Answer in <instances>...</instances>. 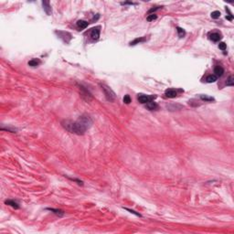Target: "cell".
Masks as SVG:
<instances>
[{
  "label": "cell",
  "mask_w": 234,
  "mask_h": 234,
  "mask_svg": "<svg viewBox=\"0 0 234 234\" xmlns=\"http://www.w3.org/2000/svg\"><path fill=\"white\" fill-rule=\"evenodd\" d=\"M62 126L70 133L76 134H83L92 124V120L89 115L83 114L77 121L72 122L70 120H64L61 122Z\"/></svg>",
  "instance_id": "cell-1"
},
{
  "label": "cell",
  "mask_w": 234,
  "mask_h": 234,
  "mask_svg": "<svg viewBox=\"0 0 234 234\" xmlns=\"http://www.w3.org/2000/svg\"><path fill=\"white\" fill-rule=\"evenodd\" d=\"M101 90L103 91V93H104L105 97H106V99H107L109 101H113L115 100V97H116L115 93H114V91H112L111 88L108 87V86L105 85V84H101Z\"/></svg>",
  "instance_id": "cell-2"
},
{
  "label": "cell",
  "mask_w": 234,
  "mask_h": 234,
  "mask_svg": "<svg viewBox=\"0 0 234 234\" xmlns=\"http://www.w3.org/2000/svg\"><path fill=\"white\" fill-rule=\"evenodd\" d=\"M156 95H144V94H140L138 95V101L140 103H145L146 104L147 102H149L151 101H154V99H156Z\"/></svg>",
  "instance_id": "cell-3"
},
{
  "label": "cell",
  "mask_w": 234,
  "mask_h": 234,
  "mask_svg": "<svg viewBox=\"0 0 234 234\" xmlns=\"http://www.w3.org/2000/svg\"><path fill=\"white\" fill-rule=\"evenodd\" d=\"M91 37L92 40H94V41L99 39V38H100V27L92 28V30L91 32Z\"/></svg>",
  "instance_id": "cell-4"
},
{
  "label": "cell",
  "mask_w": 234,
  "mask_h": 234,
  "mask_svg": "<svg viewBox=\"0 0 234 234\" xmlns=\"http://www.w3.org/2000/svg\"><path fill=\"white\" fill-rule=\"evenodd\" d=\"M165 95L167 98H176L178 96V91L175 89H167L165 91Z\"/></svg>",
  "instance_id": "cell-5"
},
{
  "label": "cell",
  "mask_w": 234,
  "mask_h": 234,
  "mask_svg": "<svg viewBox=\"0 0 234 234\" xmlns=\"http://www.w3.org/2000/svg\"><path fill=\"white\" fill-rule=\"evenodd\" d=\"M42 5H43V9L45 10L46 13L48 15H51L52 9H51V7L49 5V1H42Z\"/></svg>",
  "instance_id": "cell-6"
},
{
  "label": "cell",
  "mask_w": 234,
  "mask_h": 234,
  "mask_svg": "<svg viewBox=\"0 0 234 234\" xmlns=\"http://www.w3.org/2000/svg\"><path fill=\"white\" fill-rule=\"evenodd\" d=\"M145 107H146L149 111H156V110L158 109V105H157L156 102H155L154 101H151L145 104Z\"/></svg>",
  "instance_id": "cell-7"
},
{
  "label": "cell",
  "mask_w": 234,
  "mask_h": 234,
  "mask_svg": "<svg viewBox=\"0 0 234 234\" xmlns=\"http://www.w3.org/2000/svg\"><path fill=\"white\" fill-rule=\"evenodd\" d=\"M214 73H215V76H216L217 78L221 77L224 73V69L220 66H216L215 69H214Z\"/></svg>",
  "instance_id": "cell-8"
},
{
  "label": "cell",
  "mask_w": 234,
  "mask_h": 234,
  "mask_svg": "<svg viewBox=\"0 0 234 234\" xmlns=\"http://www.w3.org/2000/svg\"><path fill=\"white\" fill-rule=\"evenodd\" d=\"M210 40H212V41L214 42H218L221 39V35H220V33H212V34L210 35Z\"/></svg>",
  "instance_id": "cell-9"
},
{
  "label": "cell",
  "mask_w": 234,
  "mask_h": 234,
  "mask_svg": "<svg viewBox=\"0 0 234 234\" xmlns=\"http://www.w3.org/2000/svg\"><path fill=\"white\" fill-rule=\"evenodd\" d=\"M40 63H41V61H40L39 59H32L31 60L28 61V66H30V67H37V66H39Z\"/></svg>",
  "instance_id": "cell-10"
},
{
  "label": "cell",
  "mask_w": 234,
  "mask_h": 234,
  "mask_svg": "<svg viewBox=\"0 0 234 234\" xmlns=\"http://www.w3.org/2000/svg\"><path fill=\"white\" fill-rule=\"evenodd\" d=\"M77 27L80 29L86 28L88 27V22L85 20H78L77 21Z\"/></svg>",
  "instance_id": "cell-11"
},
{
  "label": "cell",
  "mask_w": 234,
  "mask_h": 234,
  "mask_svg": "<svg viewBox=\"0 0 234 234\" xmlns=\"http://www.w3.org/2000/svg\"><path fill=\"white\" fill-rule=\"evenodd\" d=\"M5 204H7V205H9V206H11L12 208H14V209H16V210H18V209H19V206H18V204L16 201H14V200H6L5 201Z\"/></svg>",
  "instance_id": "cell-12"
},
{
  "label": "cell",
  "mask_w": 234,
  "mask_h": 234,
  "mask_svg": "<svg viewBox=\"0 0 234 234\" xmlns=\"http://www.w3.org/2000/svg\"><path fill=\"white\" fill-rule=\"evenodd\" d=\"M146 41V39L145 38H140V39H135L134 41L130 42V46H134V45H136V44H138V43H140V42H145Z\"/></svg>",
  "instance_id": "cell-13"
},
{
  "label": "cell",
  "mask_w": 234,
  "mask_h": 234,
  "mask_svg": "<svg viewBox=\"0 0 234 234\" xmlns=\"http://www.w3.org/2000/svg\"><path fill=\"white\" fill-rule=\"evenodd\" d=\"M217 80H218V78H217L215 75H209V76L206 78V81H207V82H209V83L215 82Z\"/></svg>",
  "instance_id": "cell-14"
},
{
  "label": "cell",
  "mask_w": 234,
  "mask_h": 234,
  "mask_svg": "<svg viewBox=\"0 0 234 234\" xmlns=\"http://www.w3.org/2000/svg\"><path fill=\"white\" fill-rule=\"evenodd\" d=\"M177 31H178V36H179V38H183V37H185L186 32L182 28L178 27V28H177Z\"/></svg>",
  "instance_id": "cell-15"
},
{
  "label": "cell",
  "mask_w": 234,
  "mask_h": 234,
  "mask_svg": "<svg viewBox=\"0 0 234 234\" xmlns=\"http://www.w3.org/2000/svg\"><path fill=\"white\" fill-rule=\"evenodd\" d=\"M199 98H200L202 101H214L213 98L210 97V96H208V95H200V96H199Z\"/></svg>",
  "instance_id": "cell-16"
},
{
  "label": "cell",
  "mask_w": 234,
  "mask_h": 234,
  "mask_svg": "<svg viewBox=\"0 0 234 234\" xmlns=\"http://www.w3.org/2000/svg\"><path fill=\"white\" fill-rule=\"evenodd\" d=\"M47 210H50V211H53L54 213L57 214V215H59V216H62L63 214H64V212L60 210H55V209H47Z\"/></svg>",
  "instance_id": "cell-17"
},
{
  "label": "cell",
  "mask_w": 234,
  "mask_h": 234,
  "mask_svg": "<svg viewBox=\"0 0 234 234\" xmlns=\"http://www.w3.org/2000/svg\"><path fill=\"white\" fill-rule=\"evenodd\" d=\"M226 84H227L228 86H233L234 85V79L232 76H230V77L228 78L227 81H226Z\"/></svg>",
  "instance_id": "cell-18"
},
{
  "label": "cell",
  "mask_w": 234,
  "mask_h": 234,
  "mask_svg": "<svg viewBox=\"0 0 234 234\" xmlns=\"http://www.w3.org/2000/svg\"><path fill=\"white\" fill-rule=\"evenodd\" d=\"M220 11H213L212 13H211V18H215V19H217V18H219L220 17Z\"/></svg>",
  "instance_id": "cell-19"
},
{
  "label": "cell",
  "mask_w": 234,
  "mask_h": 234,
  "mask_svg": "<svg viewBox=\"0 0 234 234\" xmlns=\"http://www.w3.org/2000/svg\"><path fill=\"white\" fill-rule=\"evenodd\" d=\"M156 18L157 17L156 14H150L146 18V19H147V21H153V20H155V19H156Z\"/></svg>",
  "instance_id": "cell-20"
},
{
  "label": "cell",
  "mask_w": 234,
  "mask_h": 234,
  "mask_svg": "<svg viewBox=\"0 0 234 234\" xmlns=\"http://www.w3.org/2000/svg\"><path fill=\"white\" fill-rule=\"evenodd\" d=\"M123 102L126 103V104H129L130 102H131V98H130L129 95H125V96L123 97Z\"/></svg>",
  "instance_id": "cell-21"
},
{
  "label": "cell",
  "mask_w": 234,
  "mask_h": 234,
  "mask_svg": "<svg viewBox=\"0 0 234 234\" xmlns=\"http://www.w3.org/2000/svg\"><path fill=\"white\" fill-rule=\"evenodd\" d=\"M219 48H220V49H221V50H225V49H227V45H226V43H224V42H220V44H219Z\"/></svg>",
  "instance_id": "cell-22"
},
{
  "label": "cell",
  "mask_w": 234,
  "mask_h": 234,
  "mask_svg": "<svg viewBox=\"0 0 234 234\" xmlns=\"http://www.w3.org/2000/svg\"><path fill=\"white\" fill-rule=\"evenodd\" d=\"M125 210H128V211H129V212H131V213H133V214H134V215H136L137 217H142V215H141V214H139V213H137V212H135L134 210H129V209H127V208H125Z\"/></svg>",
  "instance_id": "cell-23"
},
{
  "label": "cell",
  "mask_w": 234,
  "mask_h": 234,
  "mask_svg": "<svg viewBox=\"0 0 234 234\" xmlns=\"http://www.w3.org/2000/svg\"><path fill=\"white\" fill-rule=\"evenodd\" d=\"M161 7H156V8H151L150 10H149V13H152V12H155V11L158 10V9H160Z\"/></svg>",
  "instance_id": "cell-24"
},
{
  "label": "cell",
  "mask_w": 234,
  "mask_h": 234,
  "mask_svg": "<svg viewBox=\"0 0 234 234\" xmlns=\"http://www.w3.org/2000/svg\"><path fill=\"white\" fill-rule=\"evenodd\" d=\"M122 5H136V3H133V2H124V3H122Z\"/></svg>",
  "instance_id": "cell-25"
}]
</instances>
